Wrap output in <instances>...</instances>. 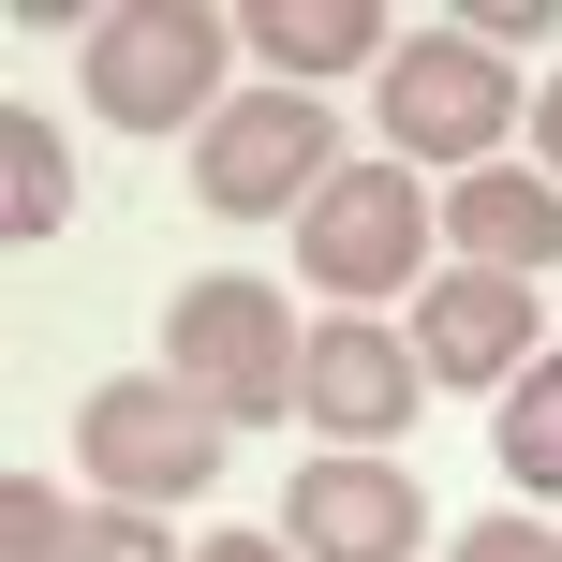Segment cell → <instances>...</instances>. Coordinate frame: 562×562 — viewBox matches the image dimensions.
<instances>
[{
  "mask_svg": "<svg viewBox=\"0 0 562 562\" xmlns=\"http://www.w3.org/2000/svg\"><path fill=\"white\" fill-rule=\"evenodd\" d=\"M75 562H193V548H164V518H148V504H89Z\"/></svg>",
  "mask_w": 562,
  "mask_h": 562,
  "instance_id": "obj_15",
  "label": "cell"
},
{
  "mask_svg": "<svg viewBox=\"0 0 562 562\" xmlns=\"http://www.w3.org/2000/svg\"><path fill=\"white\" fill-rule=\"evenodd\" d=\"M75 533H89V518L59 504L45 474H15V488H0V562H75Z\"/></svg>",
  "mask_w": 562,
  "mask_h": 562,
  "instance_id": "obj_14",
  "label": "cell"
},
{
  "mask_svg": "<svg viewBox=\"0 0 562 562\" xmlns=\"http://www.w3.org/2000/svg\"><path fill=\"white\" fill-rule=\"evenodd\" d=\"M296 267H311V296H340V311L415 296V267H429V193H415L400 164H340L326 193L296 207Z\"/></svg>",
  "mask_w": 562,
  "mask_h": 562,
  "instance_id": "obj_6",
  "label": "cell"
},
{
  "mask_svg": "<svg viewBox=\"0 0 562 562\" xmlns=\"http://www.w3.org/2000/svg\"><path fill=\"white\" fill-rule=\"evenodd\" d=\"M281 548L296 562H415L429 548V504L385 445H326L296 488H281Z\"/></svg>",
  "mask_w": 562,
  "mask_h": 562,
  "instance_id": "obj_7",
  "label": "cell"
},
{
  "mask_svg": "<svg viewBox=\"0 0 562 562\" xmlns=\"http://www.w3.org/2000/svg\"><path fill=\"white\" fill-rule=\"evenodd\" d=\"M459 562H562V533H533V518H474Z\"/></svg>",
  "mask_w": 562,
  "mask_h": 562,
  "instance_id": "obj_16",
  "label": "cell"
},
{
  "mask_svg": "<svg viewBox=\"0 0 562 562\" xmlns=\"http://www.w3.org/2000/svg\"><path fill=\"white\" fill-rule=\"evenodd\" d=\"M518 119H533V89H518L474 30H415V45H385V134L415 148V164H459V178H474Z\"/></svg>",
  "mask_w": 562,
  "mask_h": 562,
  "instance_id": "obj_4",
  "label": "cell"
},
{
  "mask_svg": "<svg viewBox=\"0 0 562 562\" xmlns=\"http://www.w3.org/2000/svg\"><path fill=\"white\" fill-rule=\"evenodd\" d=\"M445 237H459V267H504V281H533L562 267V178H518V164H474L445 193Z\"/></svg>",
  "mask_w": 562,
  "mask_h": 562,
  "instance_id": "obj_10",
  "label": "cell"
},
{
  "mask_svg": "<svg viewBox=\"0 0 562 562\" xmlns=\"http://www.w3.org/2000/svg\"><path fill=\"white\" fill-rule=\"evenodd\" d=\"M533 148H548V178H562V89H533Z\"/></svg>",
  "mask_w": 562,
  "mask_h": 562,
  "instance_id": "obj_18",
  "label": "cell"
},
{
  "mask_svg": "<svg viewBox=\"0 0 562 562\" xmlns=\"http://www.w3.org/2000/svg\"><path fill=\"white\" fill-rule=\"evenodd\" d=\"M296 356H311V340L281 326V296H267V281H193V296L164 311V370H178V385H193L223 429L296 415Z\"/></svg>",
  "mask_w": 562,
  "mask_h": 562,
  "instance_id": "obj_3",
  "label": "cell"
},
{
  "mask_svg": "<svg viewBox=\"0 0 562 562\" xmlns=\"http://www.w3.org/2000/svg\"><path fill=\"white\" fill-rule=\"evenodd\" d=\"M504 474L562 504V356H533V370L504 385Z\"/></svg>",
  "mask_w": 562,
  "mask_h": 562,
  "instance_id": "obj_12",
  "label": "cell"
},
{
  "mask_svg": "<svg viewBox=\"0 0 562 562\" xmlns=\"http://www.w3.org/2000/svg\"><path fill=\"white\" fill-rule=\"evenodd\" d=\"M0 164H15V207H0L15 237H59V223H75V164H59L45 119H15V134H0Z\"/></svg>",
  "mask_w": 562,
  "mask_h": 562,
  "instance_id": "obj_13",
  "label": "cell"
},
{
  "mask_svg": "<svg viewBox=\"0 0 562 562\" xmlns=\"http://www.w3.org/2000/svg\"><path fill=\"white\" fill-rule=\"evenodd\" d=\"M415 370H429V385H518V370H533V281L445 267L415 296Z\"/></svg>",
  "mask_w": 562,
  "mask_h": 562,
  "instance_id": "obj_9",
  "label": "cell"
},
{
  "mask_svg": "<svg viewBox=\"0 0 562 562\" xmlns=\"http://www.w3.org/2000/svg\"><path fill=\"white\" fill-rule=\"evenodd\" d=\"M193 562H296V548H281V533H207Z\"/></svg>",
  "mask_w": 562,
  "mask_h": 562,
  "instance_id": "obj_17",
  "label": "cell"
},
{
  "mask_svg": "<svg viewBox=\"0 0 562 562\" xmlns=\"http://www.w3.org/2000/svg\"><path fill=\"white\" fill-rule=\"evenodd\" d=\"M415 400H429L415 326H311V356H296V415L326 429V445H400V429H415Z\"/></svg>",
  "mask_w": 562,
  "mask_h": 562,
  "instance_id": "obj_8",
  "label": "cell"
},
{
  "mask_svg": "<svg viewBox=\"0 0 562 562\" xmlns=\"http://www.w3.org/2000/svg\"><path fill=\"white\" fill-rule=\"evenodd\" d=\"M223 45L237 30L207 15V0H134V15L89 30V119L104 134H178V119H223L207 89H223Z\"/></svg>",
  "mask_w": 562,
  "mask_h": 562,
  "instance_id": "obj_2",
  "label": "cell"
},
{
  "mask_svg": "<svg viewBox=\"0 0 562 562\" xmlns=\"http://www.w3.org/2000/svg\"><path fill=\"white\" fill-rule=\"evenodd\" d=\"M75 445H89V488L104 504H193L223 474V415H207L178 370H119V385L75 400Z\"/></svg>",
  "mask_w": 562,
  "mask_h": 562,
  "instance_id": "obj_1",
  "label": "cell"
},
{
  "mask_svg": "<svg viewBox=\"0 0 562 562\" xmlns=\"http://www.w3.org/2000/svg\"><path fill=\"white\" fill-rule=\"evenodd\" d=\"M237 30H252L267 75H296V89H311V75H356V59L385 45V15H370V0H252Z\"/></svg>",
  "mask_w": 562,
  "mask_h": 562,
  "instance_id": "obj_11",
  "label": "cell"
},
{
  "mask_svg": "<svg viewBox=\"0 0 562 562\" xmlns=\"http://www.w3.org/2000/svg\"><path fill=\"white\" fill-rule=\"evenodd\" d=\"M193 178H207V223H296V207L340 178V134H326L311 89H237V104L207 119Z\"/></svg>",
  "mask_w": 562,
  "mask_h": 562,
  "instance_id": "obj_5",
  "label": "cell"
}]
</instances>
